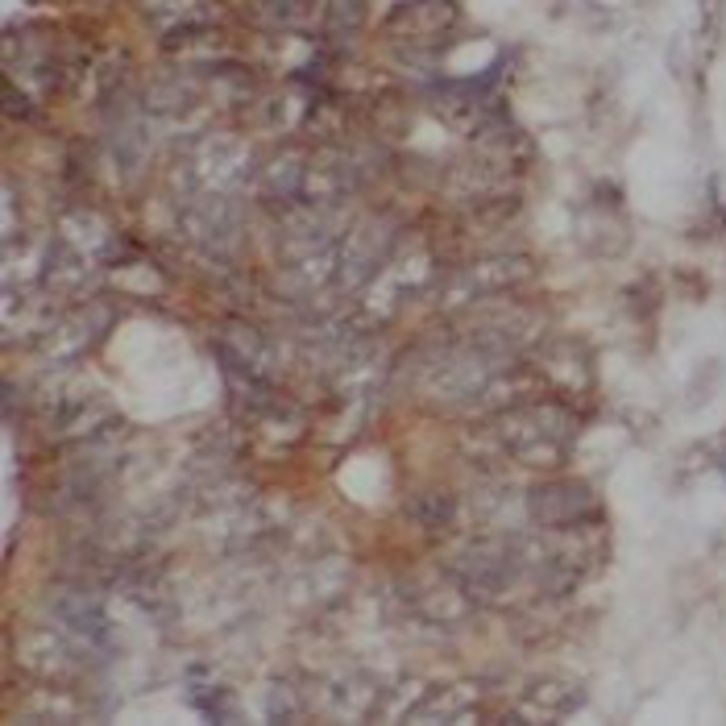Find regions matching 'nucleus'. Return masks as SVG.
Segmentation results:
<instances>
[{
    "label": "nucleus",
    "instance_id": "obj_1",
    "mask_svg": "<svg viewBox=\"0 0 726 726\" xmlns=\"http://www.w3.org/2000/svg\"><path fill=\"white\" fill-rule=\"evenodd\" d=\"M457 25V5L453 0H407L399 13H390L386 34L399 42H436Z\"/></svg>",
    "mask_w": 726,
    "mask_h": 726
},
{
    "label": "nucleus",
    "instance_id": "obj_2",
    "mask_svg": "<svg viewBox=\"0 0 726 726\" xmlns=\"http://www.w3.org/2000/svg\"><path fill=\"white\" fill-rule=\"evenodd\" d=\"M536 515L548 519V523H573V519H585L594 507H590V494L581 486H548L536 494Z\"/></svg>",
    "mask_w": 726,
    "mask_h": 726
}]
</instances>
